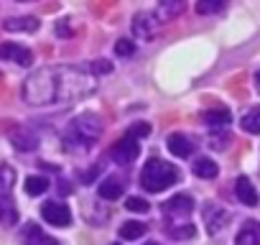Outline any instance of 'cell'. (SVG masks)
<instances>
[{"instance_id": "1", "label": "cell", "mask_w": 260, "mask_h": 245, "mask_svg": "<svg viewBox=\"0 0 260 245\" xmlns=\"http://www.w3.org/2000/svg\"><path fill=\"white\" fill-rule=\"evenodd\" d=\"M54 77H56V102H72L97 89V77L79 67H54Z\"/></svg>"}, {"instance_id": "2", "label": "cell", "mask_w": 260, "mask_h": 245, "mask_svg": "<svg viewBox=\"0 0 260 245\" xmlns=\"http://www.w3.org/2000/svg\"><path fill=\"white\" fill-rule=\"evenodd\" d=\"M102 133V120L94 115V112H82L79 117L72 120L69 131L64 133V143H67V151H89L92 143L100 138Z\"/></svg>"}, {"instance_id": "3", "label": "cell", "mask_w": 260, "mask_h": 245, "mask_svg": "<svg viewBox=\"0 0 260 245\" xmlns=\"http://www.w3.org/2000/svg\"><path fill=\"white\" fill-rule=\"evenodd\" d=\"M179 181V169L164 159H148V164L143 166L141 171V184L146 192H164L169 189L171 184Z\"/></svg>"}, {"instance_id": "4", "label": "cell", "mask_w": 260, "mask_h": 245, "mask_svg": "<svg viewBox=\"0 0 260 245\" xmlns=\"http://www.w3.org/2000/svg\"><path fill=\"white\" fill-rule=\"evenodd\" d=\"M138 154H141V143H138L136 138H130V136L120 138V141L110 148V156H112V161H117V164H133V161L138 159Z\"/></svg>"}, {"instance_id": "5", "label": "cell", "mask_w": 260, "mask_h": 245, "mask_svg": "<svg viewBox=\"0 0 260 245\" xmlns=\"http://www.w3.org/2000/svg\"><path fill=\"white\" fill-rule=\"evenodd\" d=\"M191 209H194V199L189 194H176L164 204V215L174 222H181V217H189Z\"/></svg>"}, {"instance_id": "6", "label": "cell", "mask_w": 260, "mask_h": 245, "mask_svg": "<svg viewBox=\"0 0 260 245\" xmlns=\"http://www.w3.org/2000/svg\"><path fill=\"white\" fill-rule=\"evenodd\" d=\"M41 217H44L49 225H54V227H67V225L72 222V212H69V207L61 204V202H46V204L41 207Z\"/></svg>"}, {"instance_id": "7", "label": "cell", "mask_w": 260, "mask_h": 245, "mask_svg": "<svg viewBox=\"0 0 260 245\" xmlns=\"http://www.w3.org/2000/svg\"><path fill=\"white\" fill-rule=\"evenodd\" d=\"M0 59L3 62H13V64H21V67H28L34 62V54L26 49V46H18L16 41H6L0 44Z\"/></svg>"}, {"instance_id": "8", "label": "cell", "mask_w": 260, "mask_h": 245, "mask_svg": "<svg viewBox=\"0 0 260 245\" xmlns=\"http://www.w3.org/2000/svg\"><path fill=\"white\" fill-rule=\"evenodd\" d=\"M158 26H161V23L156 21L153 13H138V16L133 18V34H136L141 41H151V39L156 36Z\"/></svg>"}, {"instance_id": "9", "label": "cell", "mask_w": 260, "mask_h": 245, "mask_svg": "<svg viewBox=\"0 0 260 245\" xmlns=\"http://www.w3.org/2000/svg\"><path fill=\"white\" fill-rule=\"evenodd\" d=\"M194 148H197V143H194L189 136H184V133H171V136H169V151H171L174 156L186 159V156L194 154Z\"/></svg>"}, {"instance_id": "10", "label": "cell", "mask_w": 260, "mask_h": 245, "mask_svg": "<svg viewBox=\"0 0 260 245\" xmlns=\"http://www.w3.org/2000/svg\"><path fill=\"white\" fill-rule=\"evenodd\" d=\"M235 194H237V199L245 207H255L257 204V192H255V187H252V181L247 176H240L235 181Z\"/></svg>"}, {"instance_id": "11", "label": "cell", "mask_w": 260, "mask_h": 245, "mask_svg": "<svg viewBox=\"0 0 260 245\" xmlns=\"http://www.w3.org/2000/svg\"><path fill=\"white\" fill-rule=\"evenodd\" d=\"M202 120L207 122L209 128H224L227 122H232V115H230L227 107H212V110L202 112Z\"/></svg>"}, {"instance_id": "12", "label": "cell", "mask_w": 260, "mask_h": 245, "mask_svg": "<svg viewBox=\"0 0 260 245\" xmlns=\"http://www.w3.org/2000/svg\"><path fill=\"white\" fill-rule=\"evenodd\" d=\"M235 245H260V222H245L235 237Z\"/></svg>"}, {"instance_id": "13", "label": "cell", "mask_w": 260, "mask_h": 245, "mask_svg": "<svg viewBox=\"0 0 260 245\" xmlns=\"http://www.w3.org/2000/svg\"><path fill=\"white\" fill-rule=\"evenodd\" d=\"M39 26H41V21H39V18H34V16H23V18H6V23H3V28H6V31H26V34L36 31Z\"/></svg>"}, {"instance_id": "14", "label": "cell", "mask_w": 260, "mask_h": 245, "mask_svg": "<svg viewBox=\"0 0 260 245\" xmlns=\"http://www.w3.org/2000/svg\"><path fill=\"white\" fill-rule=\"evenodd\" d=\"M11 141H13V146H16L18 151H34V148L39 146V138H36L31 131H26V128L13 131V133H11Z\"/></svg>"}, {"instance_id": "15", "label": "cell", "mask_w": 260, "mask_h": 245, "mask_svg": "<svg viewBox=\"0 0 260 245\" xmlns=\"http://www.w3.org/2000/svg\"><path fill=\"white\" fill-rule=\"evenodd\" d=\"M179 13H184V3H181V0H174V3H161V6L153 11V16H156V21H158V23L174 21Z\"/></svg>"}, {"instance_id": "16", "label": "cell", "mask_w": 260, "mask_h": 245, "mask_svg": "<svg viewBox=\"0 0 260 245\" xmlns=\"http://www.w3.org/2000/svg\"><path fill=\"white\" fill-rule=\"evenodd\" d=\"M146 225L143 222H136V220H130V222H122L120 225V237L122 240H138V237H143L146 235Z\"/></svg>"}, {"instance_id": "17", "label": "cell", "mask_w": 260, "mask_h": 245, "mask_svg": "<svg viewBox=\"0 0 260 245\" xmlns=\"http://www.w3.org/2000/svg\"><path fill=\"white\" fill-rule=\"evenodd\" d=\"M122 189H125V184H122L120 179H105V181L100 184V197H102V199H120Z\"/></svg>"}, {"instance_id": "18", "label": "cell", "mask_w": 260, "mask_h": 245, "mask_svg": "<svg viewBox=\"0 0 260 245\" xmlns=\"http://www.w3.org/2000/svg\"><path fill=\"white\" fill-rule=\"evenodd\" d=\"M194 174L202 176V179H214L219 174V166L212 159H197L194 161Z\"/></svg>"}, {"instance_id": "19", "label": "cell", "mask_w": 260, "mask_h": 245, "mask_svg": "<svg viewBox=\"0 0 260 245\" xmlns=\"http://www.w3.org/2000/svg\"><path fill=\"white\" fill-rule=\"evenodd\" d=\"M242 131L252 133V136H260V107H252L250 112H245L242 117Z\"/></svg>"}, {"instance_id": "20", "label": "cell", "mask_w": 260, "mask_h": 245, "mask_svg": "<svg viewBox=\"0 0 260 245\" xmlns=\"http://www.w3.org/2000/svg\"><path fill=\"white\" fill-rule=\"evenodd\" d=\"M166 232L174 237V240H186V237H194V225H189V222H174V225H169L166 227Z\"/></svg>"}, {"instance_id": "21", "label": "cell", "mask_w": 260, "mask_h": 245, "mask_svg": "<svg viewBox=\"0 0 260 245\" xmlns=\"http://www.w3.org/2000/svg\"><path fill=\"white\" fill-rule=\"evenodd\" d=\"M23 189H26V194L39 197V194H44L49 189V179H44V176H28L26 184H23Z\"/></svg>"}, {"instance_id": "22", "label": "cell", "mask_w": 260, "mask_h": 245, "mask_svg": "<svg viewBox=\"0 0 260 245\" xmlns=\"http://www.w3.org/2000/svg\"><path fill=\"white\" fill-rule=\"evenodd\" d=\"M16 207L8 202V199H0V222L3 225H13L16 222Z\"/></svg>"}, {"instance_id": "23", "label": "cell", "mask_w": 260, "mask_h": 245, "mask_svg": "<svg viewBox=\"0 0 260 245\" xmlns=\"http://www.w3.org/2000/svg\"><path fill=\"white\" fill-rule=\"evenodd\" d=\"M13 181H16L13 169L0 166V194H8V192H11V187H13Z\"/></svg>"}, {"instance_id": "24", "label": "cell", "mask_w": 260, "mask_h": 245, "mask_svg": "<svg viewBox=\"0 0 260 245\" xmlns=\"http://www.w3.org/2000/svg\"><path fill=\"white\" fill-rule=\"evenodd\" d=\"M125 207H127L130 212H138V215H146V212L151 209V204H148L146 199H141V197H127Z\"/></svg>"}, {"instance_id": "25", "label": "cell", "mask_w": 260, "mask_h": 245, "mask_svg": "<svg viewBox=\"0 0 260 245\" xmlns=\"http://www.w3.org/2000/svg\"><path fill=\"white\" fill-rule=\"evenodd\" d=\"M115 54H117V56H133V54H136V44L130 41V39H120V41L115 44Z\"/></svg>"}, {"instance_id": "26", "label": "cell", "mask_w": 260, "mask_h": 245, "mask_svg": "<svg viewBox=\"0 0 260 245\" xmlns=\"http://www.w3.org/2000/svg\"><path fill=\"white\" fill-rule=\"evenodd\" d=\"M222 8H224L222 0H214V3H209V0H202V3H197V11H199V13H217V11H222Z\"/></svg>"}, {"instance_id": "27", "label": "cell", "mask_w": 260, "mask_h": 245, "mask_svg": "<svg viewBox=\"0 0 260 245\" xmlns=\"http://www.w3.org/2000/svg\"><path fill=\"white\" fill-rule=\"evenodd\" d=\"M148 133H151L148 122H136V126H130V131H127L130 138H143V136H148Z\"/></svg>"}, {"instance_id": "28", "label": "cell", "mask_w": 260, "mask_h": 245, "mask_svg": "<svg viewBox=\"0 0 260 245\" xmlns=\"http://www.w3.org/2000/svg\"><path fill=\"white\" fill-rule=\"evenodd\" d=\"M89 72H92V74H110V72H112V64H110L107 59H97V62L89 64Z\"/></svg>"}, {"instance_id": "29", "label": "cell", "mask_w": 260, "mask_h": 245, "mask_svg": "<svg viewBox=\"0 0 260 245\" xmlns=\"http://www.w3.org/2000/svg\"><path fill=\"white\" fill-rule=\"evenodd\" d=\"M56 34H59V36H69L72 31L67 28V23H56Z\"/></svg>"}, {"instance_id": "30", "label": "cell", "mask_w": 260, "mask_h": 245, "mask_svg": "<svg viewBox=\"0 0 260 245\" xmlns=\"http://www.w3.org/2000/svg\"><path fill=\"white\" fill-rule=\"evenodd\" d=\"M46 245H59V242H54V240H49V242H46Z\"/></svg>"}]
</instances>
